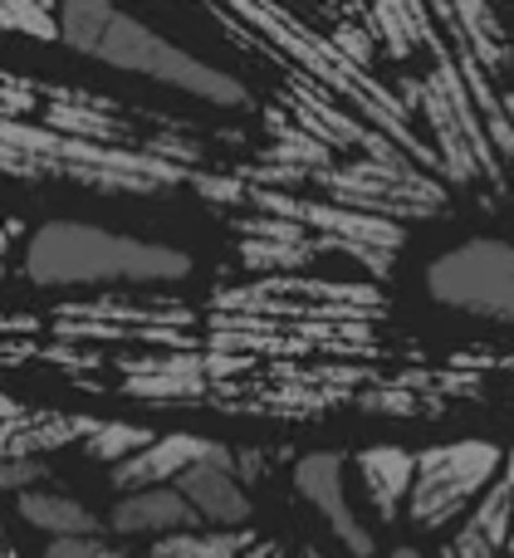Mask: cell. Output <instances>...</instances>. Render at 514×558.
I'll list each match as a JSON object with an SVG mask.
<instances>
[{
	"mask_svg": "<svg viewBox=\"0 0 514 558\" xmlns=\"http://www.w3.org/2000/svg\"><path fill=\"white\" fill-rule=\"evenodd\" d=\"M201 514L192 510L176 485H147V490H127V500H118V510L108 514V530L118 534H176L196 530Z\"/></svg>",
	"mask_w": 514,
	"mask_h": 558,
	"instance_id": "ba28073f",
	"label": "cell"
},
{
	"mask_svg": "<svg viewBox=\"0 0 514 558\" xmlns=\"http://www.w3.org/2000/svg\"><path fill=\"white\" fill-rule=\"evenodd\" d=\"M235 558H284V549H280V544H274V539H255L250 549H241Z\"/></svg>",
	"mask_w": 514,
	"mask_h": 558,
	"instance_id": "d6986e66",
	"label": "cell"
},
{
	"mask_svg": "<svg viewBox=\"0 0 514 558\" xmlns=\"http://www.w3.org/2000/svg\"><path fill=\"white\" fill-rule=\"evenodd\" d=\"M427 289L446 308L514 324V245L490 235L456 245L427 265Z\"/></svg>",
	"mask_w": 514,
	"mask_h": 558,
	"instance_id": "277c9868",
	"label": "cell"
},
{
	"mask_svg": "<svg viewBox=\"0 0 514 558\" xmlns=\"http://www.w3.org/2000/svg\"><path fill=\"white\" fill-rule=\"evenodd\" d=\"M510 558H514V549H510Z\"/></svg>",
	"mask_w": 514,
	"mask_h": 558,
	"instance_id": "d4e9b609",
	"label": "cell"
},
{
	"mask_svg": "<svg viewBox=\"0 0 514 558\" xmlns=\"http://www.w3.org/2000/svg\"><path fill=\"white\" fill-rule=\"evenodd\" d=\"M446 558H451V549H446Z\"/></svg>",
	"mask_w": 514,
	"mask_h": 558,
	"instance_id": "cb8c5ba5",
	"label": "cell"
},
{
	"mask_svg": "<svg viewBox=\"0 0 514 558\" xmlns=\"http://www.w3.org/2000/svg\"><path fill=\"white\" fill-rule=\"evenodd\" d=\"M176 490L192 500V510L201 514L206 524H221V530H241L250 520V495H245L241 475H235V451L216 441L211 456H201L196 465H186L176 475Z\"/></svg>",
	"mask_w": 514,
	"mask_h": 558,
	"instance_id": "8992f818",
	"label": "cell"
},
{
	"mask_svg": "<svg viewBox=\"0 0 514 558\" xmlns=\"http://www.w3.org/2000/svg\"><path fill=\"white\" fill-rule=\"evenodd\" d=\"M39 5H45V10H49V5H54V0H39Z\"/></svg>",
	"mask_w": 514,
	"mask_h": 558,
	"instance_id": "603a6c76",
	"label": "cell"
},
{
	"mask_svg": "<svg viewBox=\"0 0 514 558\" xmlns=\"http://www.w3.org/2000/svg\"><path fill=\"white\" fill-rule=\"evenodd\" d=\"M505 451L495 441H451L431 446L417 456V475H412V524L417 530H446L451 520H461L470 500L486 495V485L500 475Z\"/></svg>",
	"mask_w": 514,
	"mask_h": 558,
	"instance_id": "3957f363",
	"label": "cell"
},
{
	"mask_svg": "<svg viewBox=\"0 0 514 558\" xmlns=\"http://www.w3.org/2000/svg\"><path fill=\"white\" fill-rule=\"evenodd\" d=\"M358 475L372 495V510L378 520H397V510L412 495V475H417V456L397 451V446H372V451L358 456Z\"/></svg>",
	"mask_w": 514,
	"mask_h": 558,
	"instance_id": "9c48e42d",
	"label": "cell"
},
{
	"mask_svg": "<svg viewBox=\"0 0 514 558\" xmlns=\"http://www.w3.org/2000/svg\"><path fill=\"white\" fill-rule=\"evenodd\" d=\"M505 549H514V524H510V544H505Z\"/></svg>",
	"mask_w": 514,
	"mask_h": 558,
	"instance_id": "7402d4cb",
	"label": "cell"
},
{
	"mask_svg": "<svg viewBox=\"0 0 514 558\" xmlns=\"http://www.w3.org/2000/svg\"><path fill=\"white\" fill-rule=\"evenodd\" d=\"M466 524H476L495 549H505L510 544V524H514V451L505 456V465H500L495 481L486 485V495L476 500V510H470Z\"/></svg>",
	"mask_w": 514,
	"mask_h": 558,
	"instance_id": "7c38bea8",
	"label": "cell"
},
{
	"mask_svg": "<svg viewBox=\"0 0 514 558\" xmlns=\"http://www.w3.org/2000/svg\"><path fill=\"white\" fill-rule=\"evenodd\" d=\"M0 25L20 29V35H39V39L59 35V20L49 15L39 0H0Z\"/></svg>",
	"mask_w": 514,
	"mask_h": 558,
	"instance_id": "5bb4252c",
	"label": "cell"
},
{
	"mask_svg": "<svg viewBox=\"0 0 514 558\" xmlns=\"http://www.w3.org/2000/svg\"><path fill=\"white\" fill-rule=\"evenodd\" d=\"M25 275L49 289L108 284V279H137V284L157 279V284H167V279L192 275V260L157 241H133V235H113L78 221H49L29 235Z\"/></svg>",
	"mask_w": 514,
	"mask_h": 558,
	"instance_id": "7a4b0ae2",
	"label": "cell"
},
{
	"mask_svg": "<svg viewBox=\"0 0 514 558\" xmlns=\"http://www.w3.org/2000/svg\"><path fill=\"white\" fill-rule=\"evenodd\" d=\"M45 481V461L39 456H0V490H25V485Z\"/></svg>",
	"mask_w": 514,
	"mask_h": 558,
	"instance_id": "9a60e30c",
	"label": "cell"
},
{
	"mask_svg": "<svg viewBox=\"0 0 514 558\" xmlns=\"http://www.w3.org/2000/svg\"><path fill=\"white\" fill-rule=\"evenodd\" d=\"M388 558H421V554H417V549H392Z\"/></svg>",
	"mask_w": 514,
	"mask_h": 558,
	"instance_id": "ffe728a7",
	"label": "cell"
},
{
	"mask_svg": "<svg viewBox=\"0 0 514 558\" xmlns=\"http://www.w3.org/2000/svg\"><path fill=\"white\" fill-rule=\"evenodd\" d=\"M108 544L103 534H64V539L49 544V558H103Z\"/></svg>",
	"mask_w": 514,
	"mask_h": 558,
	"instance_id": "2e32d148",
	"label": "cell"
},
{
	"mask_svg": "<svg viewBox=\"0 0 514 558\" xmlns=\"http://www.w3.org/2000/svg\"><path fill=\"white\" fill-rule=\"evenodd\" d=\"M299 558H329V554H323V549H304Z\"/></svg>",
	"mask_w": 514,
	"mask_h": 558,
	"instance_id": "44dd1931",
	"label": "cell"
},
{
	"mask_svg": "<svg viewBox=\"0 0 514 558\" xmlns=\"http://www.w3.org/2000/svg\"><path fill=\"white\" fill-rule=\"evenodd\" d=\"M84 441H88V451L103 456V461H123L137 446L152 441V432H147V426H127V422H94Z\"/></svg>",
	"mask_w": 514,
	"mask_h": 558,
	"instance_id": "4fadbf2b",
	"label": "cell"
},
{
	"mask_svg": "<svg viewBox=\"0 0 514 558\" xmlns=\"http://www.w3.org/2000/svg\"><path fill=\"white\" fill-rule=\"evenodd\" d=\"M216 441H206V436H162V441H147L137 446L133 456H123V461H113V485L118 490H147V485H167L176 481V475L186 471V465H196L201 456H211Z\"/></svg>",
	"mask_w": 514,
	"mask_h": 558,
	"instance_id": "52a82bcc",
	"label": "cell"
},
{
	"mask_svg": "<svg viewBox=\"0 0 514 558\" xmlns=\"http://www.w3.org/2000/svg\"><path fill=\"white\" fill-rule=\"evenodd\" d=\"M250 544H255L250 530H176V534H157L152 558H235Z\"/></svg>",
	"mask_w": 514,
	"mask_h": 558,
	"instance_id": "8fae6325",
	"label": "cell"
},
{
	"mask_svg": "<svg viewBox=\"0 0 514 558\" xmlns=\"http://www.w3.org/2000/svg\"><path fill=\"white\" fill-rule=\"evenodd\" d=\"M25 422H29V407L0 397V456H10V441L20 436V426H25Z\"/></svg>",
	"mask_w": 514,
	"mask_h": 558,
	"instance_id": "ac0fdd59",
	"label": "cell"
},
{
	"mask_svg": "<svg viewBox=\"0 0 514 558\" xmlns=\"http://www.w3.org/2000/svg\"><path fill=\"white\" fill-rule=\"evenodd\" d=\"M54 20H59V39L88 59H103V64L123 69V74H143L152 84L182 88V94L221 104V108L245 104V88L231 74L211 69L206 59L186 54V49L167 45L157 29L113 10L108 0H54Z\"/></svg>",
	"mask_w": 514,
	"mask_h": 558,
	"instance_id": "6da1fadb",
	"label": "cell"
},
{
	"mask_svg": "<svg viewBox=\"0 0 514 558\" xmlns=\"http://www.w3.org/2000/svg\"><path fill=\"white\" fill-rule=\"evenodd\" d=\"M20 520L35 524V530H45L49 539H64V534H103L108 530L88 505L69 500V495H49V490H25L20 495Z\"/></svg>",
	"mask_w": 514,
	"mask_h": 558,
	"instance_id": "30bf717a",
	"label": "cell"
},
{
	"mask_svg": "<svg viewBox=\"0 0 514 558\" xmlns=\"http://www.w3.org/2000/svg\"><path fill=\"white\" fill-rule=\"evenodd\" d=\"M451 558H500V549L476 530V524H466V530L451 539Z\"/></svg>",
	"mask_w": 514,
	"mask_h": 558,
	"instance_id": "e0dca14e",
	"label": "cell"
},
{
	"mask_svg": "<svg viewBox=\"0 0 514 558\" xmlns=\"http://www.w3.org/2000/svg\"><path fill=\"white\" fill-rule=\"evenodd\" d=\"M294 490L314 505V514L329 524L333 539H339L353 558H372V530H368V524H358V514H353V505H348L343 456H333V451L304 456V461L294 465Z\"/></svg>",
	"mask_w": 514,
	"mask_h": 558,
	"instance_id": "5b68a950",
	"label": "cell"
}]
</instances>
